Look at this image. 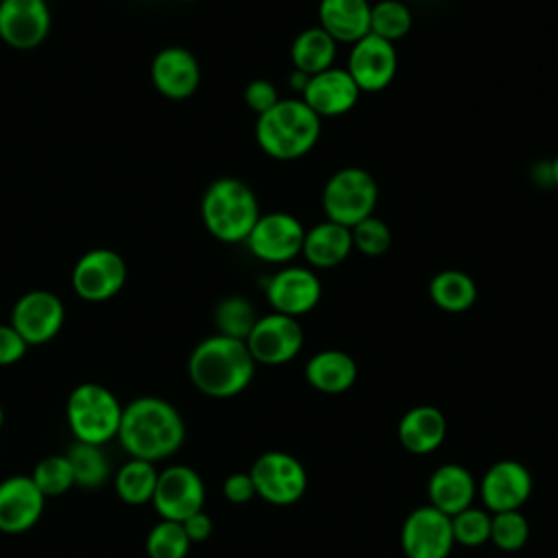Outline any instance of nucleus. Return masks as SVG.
Here are the masks:
<instances>
[{
  "label": "nucleus",
  "instance_id": "1",
  "mask_svg": "<svg viewBox=\"0 0 558 558\" xmlns=\"http://www.w3.org/2000/svg\"><path fill=\"white\" fill-rule=\"evenodd\" d=\"M116 438L129 458L157 462L181 449L185 423L170 401L161 397H137L122 405Z\"/></svg>",
  "mask_w": 558,
  "mask_h": 558
},
{
  "label": "nucleus",
  "instance_id": "2",
  "mask_svg": "<svg viewBox=\"0 0 558 558\" xmlns=\"http://www.w3.org/2000/svg\"><path fill=\"white\" fill-rule=\"evenodd\" d=\"M255 366L244 340L214 333L192 349L187 375L203 395L227 399L248 388Z\"/></svg>",
  "mask_w": 558,
  "mask_h": 558
},
{
  "label": "nucleus",
  "instance_id": "3",
  "mask_svg": "<svg viewBox=\"0 0 558 558\" xmlns=\"http://www.w3.org/2000/svg\"><path fill=\"white\" fill-rule=\"evenodd\" d=\"M323 120L299 98H281L257 116L255 142L272 159L292 161L307 155L320 137Z\"/></svg>",
  "mask_w": 558,
  "mask_h": 558
},
{
  "label": "nucleus",
  "instance_id": "4",
  "mask_svg": "<svg viewBox=\"0 0 558 558\" xmlns=\"http://www.w3.org/2000/svg\"><path fill=\"white\" fill-rule=\"evenodd\" d=\"M259 203L248 183L235 177H220L209 183L201 201L205 229L220 242H244L259 218Z\"/></svg>",
  "mask_w": 558,
  "mask_h": 558
},
{
  "label": "nucleus",
  "instance_id": "5",
  "mask_svg": "<svg viewBox=\"0 0 558 558\" xmlns=\"http://www.w3.org/2000/svg\"><path fill=\"white\" fill-rule=\"evenodd\" d=\"M65 416L70 432L78 442L102 447L118 436L122 403L102 384L85 381L70 392Z\"/></svg>",
  "mask_w": 558,
  "mask_h": 558
},
{
  "label": "nucleus",
  "instance_id": "6",
  "mask_svg": "<svg viewBox=\"0 0 558 558\" xmlns=\"http://www.w3.org/2000/svg\"><path fill=\"white\" fill-rule=\"evenodd\" d=\"M379 201V185L375 177L360 166H344L336 170L323 185L320 205L325 218L342 227H353L375 214Z\"/></svg>",
  "mask_w": 558,
  "mask_h": 558
},
{
  "label": "nucleus",
  "instance_id": "7",
  "mask_svg": "<svg viewBox=\"0 0 558 558\" xmlns=\"http://www.w3.org/2000/svg\"><path fill=\"white\" fill-rule=\"evenodd\" d=\"M255 495L268 501L270 506H292L296 504L307 488L305 466L286 451H266L262 453L248 471Z\"/></svg>",
  "mask_w": 558,
  "mask_h": 558
},
{
  "label": "nucleus",
  "instance_id": "8",
  "mask_svg": "<svg viewBox=\"0 0 558 558\" xmlns=\"http://www.w3.org/2000/svg\"><path fill=\"white\" fill-rule=\"evenodd\" d=\"M303 238L305 227L294 214L268 211L259 214L244 244L259 262L286 266L301 255Z\"/></svg>",
  "mask_w": 558,
  "mask_h": 558
},
{
  "label": "nucleus",
  "instance_id": "9",
  "mask_svg": "<svg viewBox=\"0 0 558 558\" xmlns=\"http://www.w3.org/2000/svg\"><path fill=\"white\" fill-rule=\"evenodd\" d=\"M244 342L255 364L279 366L301 353L305 333L299 318L270 312L257 318Z\"/></svg>",
  "mask_w": 558,
  "mask_h": 558
},
{
  "label": "nucleus",
  "instance_id": "10",
  "mask_svg": "<svg viewBox=\"0 0 558 558\" xmlns=\"http://www.w3.org/2000/svg\"><path fill=\"white\" fill-rule=\"evenodd\" d=\"M264 294L272 312L299 318L320 303L323 283L310 266L286 264L266 279Z\"/></svg>",
  "mask_w": 558,
  "mask_h": 558
},
{
  "label": "nucleus",
  "instance_id": "11",
  "mask_svg": "<svg viewBox=\"0 0 558 558\" xmlns=\"http://www.w3.org/2000/svg\"><path fill=\"white\" fill-rule=\"evenodd\" d=\"M150 504L168 521H185L205 506V482L192 466L172 464L157 475Z\"/></svg>",
  "mask_w": 558,
  "mask_h": 558
},
{
  "label": "nucleus",
  "instance_id": "12",
  "mask_svg": "<svg viewBox=\"0 0 558 558\" xmlns=\"http://www.w3.org/2000/svg\"><path fill=\"white\" fill-rule=\"evenodd\" d=\"M399 538L405 558H447L456 545L451 517L434 506L414 508L405 517Z\"/></svg>",
  "mask_w": 558,
  "mask_h": 558
},
{
  "label": "nucleus",
  "instance_id": "13",
  "mask_svg": "<svg viewBox=\"0 0 558 558\" xmlns=\"http://www.w3.org/2000/svg\"><path fill=\"white\" fill-rule=\"evenodd\" d=\"M397 68L399 54L395 44L368 33L351 44L344 70L349 72L360 92L373 94L386 89L395 81Z\"/></svg>",
  "mask_w": 558,
  "mask_h": 558
},
{
  "label": "nucleus",
  "instance_id": "14",
  "mask_svg": "<svg viewBox=\"0 0 558 558\" xmlns=\"http://www.w3.org/2000/svg\"><path fill=\"white\" fill-rule=\"evenodd\" d=\"M126 281V264L111 248H92L76 262L72 270L74 292L85 301H107L122 290Z\"/></svg>",
  "mask_w": 558,
  "mask_h": 558
},
{
  "label": "nucleus",
  "instance_id": "15",
  "mask_svg": "<svg viewBox=\"0 0 558 558\" xmlns=\"http://www.w3.org/2000/svg\"><path fill=\"white\" fill-rule=\"evenodd\" d=\"M65 318L63 303L48 290H31L17 299L11 310V327L26 344H44L52 340Z\"/></svg>",
  "mask_w": 558,
  "mask_h": 558
},
{
  "label": "nucleus",
  "instance_id": "16",
  "mask_svg": "<svg viewBox=\"0 0 558 558\" xmlns=\"http://www.w3.org/2000/svg\"><path fill=\"white\" fill-rule=\"evenodd\" d=\"M532 473L517 460H499L486 469L480 482V499L486 510L506 512L521 510L532 495Z\"/></svg>",
  "mask_w": 558,
  "mask_h": 558
},
{
  "label": "nucleus",
  "instance_id": "17",
  "mask_svg": "<svg viewBox=\"0 0 558 558\" xmlns=\"http://www.w3.org/2000/svg\"><path fill=\"white\" fill-rule=\"evenodd\" d=\"M50 31V11L46 0H2L0 39L17 50L37 48Z\"/></svg>",
  "mask_w": 558,
  "mask_h": 558
},
{
  "label": "nucleus",
  "instance_id": "18",
  "mask_svg": "<svg viewBox=\"0 0 558 558\" xmlns=\"http://www.w3.org/2000/svg\"><path fill=\"white\" fill-rule=\"evenodd\" d=\"M360 96H362V92L357 89V85L353 83L349 72L344 68L331 65V68L310 76L307 85L299 98L320 120H325V118H340V116L349 113L357 105Z\"/></svg>",
  "mask_w": 558,
  "mask_h": 558
},
{
  "label": "nucleus",
  "instance_id": "19",
  "mask_svg": "<svg viewBox=\"0 0 558 558\" xmlns=\"http://www.w3.org/2000/svg\"><path fill=\"white\" fill-rule=\"evenodd\" d=\"M46 497L31 475H11L0 482V532L22 534L31 530L41 512Z\"/></svg>",
  "mask_w": 558,
  "mask_h": 558
},
{
  "label": "nucleus",
  "instance_id": "20",
  "mask_svg": "<svg viewBox=\"0 0 558 558\" xmlns=\"http://www.w3.org/2000/svg\"><path fill=\"white\" fill-rule=\"evenodd\" d=\"M150 81L161 96L185 100L198 89L201 65L187 48L168 46L155 54L150 63Z\"/></svg>",
  "mask_w": 558,
  "mask_h": 558
},
{
  "label": "nucleus",
  "instance_id": "21",
  "mask_svg": "<svg viewBox=\"0 0 558 558\" xmlns=\"http://www.w3.org/2000/svg\"><path fill=\"white\" fill-rule=\"evenodd\" d=\"M475 495L477 486L471 471L456 462L440 464L427 480L429 506L445 512L447 517H453L473 506Z\"/></svg>",
  "mask_w": 558,
  "mask_h": 558
},
{
  "label": "nucleus",
  "instance_id": "22",
  "mask_svg": "<svg viewBox=\"0 0 558 558\" xmlns=\"http://www.w3.org/2000/svg\"><path fill=\"white\" fill-rule=\"evenodd\" d=\"M353 251L351 229L331 220H320L305 229L301 255L312 270H327L340 266Z\"/></svg>",
  "mask_w": 558,
  "mask_h": 558
},
{
  "label": "nucleus",
  "instance_id": "23",
  "mask_svg": "<svg viewBox=\"0 0 558 558\" xmlns=\"http://www.w3.org/2000/svg\"><path fill=\"white\" fill-rule=\"evenodd\" d=\"M318 26L336 44H355L368 35L371 2L368 0H320Z\"/></svg>",
  "mask_w": 558,
  "mask_h": 558
},
{
  "label": "nucleus",
  "instance_id": "24",
  "mask_svg": "<svg viewBox=\"0 0 558 558\" xmlns=\"http://www.w3.org/2000/svg\"><path fill=\"white\" fill-rule=\"evenodd\" d=\"M397 436L405 451L414 456L432 453L445 442L447 418L434 405H414L401 416Z\"/></svg>",
  "mask_w": 558,
  "mask_h": 558
},
{
  "label": "nucleus",
  "instance_id": "25",
  "mask_svg": "<svg viewBox=\"0 0 558 558\" xmlns=\"http://www.w3.org/2000/svg\"><path fill=\"white\" fill-rule=\"evenodd\" d=\"M307 384L325 395L347 392L357 379L355 360L340 349H323L305 364Z\"/></svg>",
  "mask_w": 558,
  "mask_h": 558
},
{
  "label": "nucleus",
  "instance_id": "26",
  "mask_svg": "<svg viewBox=\"0 0 558 558\" xmlns=\"http://www.w3.org/2000/svg\"><path fill=\"white\" fill-rule=\"evenodd\" d=\"M336 52L338 44L318 24L303 28L290 44L292 68L307 76L331 68Z\"/></svg>",
  "mask_w": 558,
  "mask_h": 558
},
{
  "label": "nucleus",
  "instance_id": "27",
  "mask_svg": "<svg viewBox=\"0 0 558 558\" xmlns=\"http://www.w3.org/2000/svg\"><path fill=\"white\" fill-rule=\"evenodd\" d=\"M427 294L438 310L449 314H462L475 303L477 286L473 277L464 270L445 268L429 279Z\"/></svg>",
  "mask_w": 558,
  "mask_h": 558
},
{
  "label": "nucleus",
  "instance_id": "28",
  "mask_svg": "<svg viewBox=\"0 0 558 558\" xmlns=\"http://www.w3.org/2000/svg\"><path fill=\"white\" fill-rule=\"evenodd\" d=\"M159 471L155 469V462L129 458L113 477L116 495L129 504V506H142L153 499L155 486H157Z\"/></svg>",
  "mask_w": 558,
  "mask_h": 558
},
{
  "label": "nucleus",
  "instance_id": "29",
  "mask_svg": "<svg viewBox=\"0 0 558 558\" xmlns=\"http://www.w3.org/2000/svg\"><path fill=\"white\" fill-rule=\"evenodd\" d=\"M65 456H68L70 466H72L74 486L96 490L107 482L109 460L102 453L100 445H87V442L74 440L72 447L65 451Z\"/></svg>",
  "mask_w": 558,
  "mask_h": 558
},
{
  "label": "nucleus",
  "instance_id": "30",
  "mask_svg": "<svg viewBox=\"0 0 558 558\" xmlns=\"http://www.w3.org/2000/svg\"><path fill=\"white\" fill-rule=\"evenodd\" d=\"M257 318L259 316H257L253 303L240 294H231V296L222 299L214 310V323L218 329L216 333L229 336L235 340H246V336L251 333Z\"/></svg>",
  "mask_w": 558,
  "mask_h": 558
},
{
  "label": "nucleus",
  "instance_id": "31",
  "mask_svg": "<svg viewBox=\"0 0 558 558\" xmlns=\"http://www.w3.org/2000/svg\"><path fill=\"white\" fill-rule=\"evenodd\" d=\"M412 28V13L401 0H379L371 4L368 33L390 44L403 39Z\"/></svg>",
  "mask_w": 558,
  "mask_h": 558
},
{
  "label": "nucleus",
  "instance_id": "32",
  "mask_svg": "<svg viewBox=\"0 0 558 558\" xmlns=\"http://www.w3.org/2000/svg\"><path fill=\"white\" fill-rule=\"evenodd\" d=\"M192 543L179 521L161 519L146 536L148 558H185Z\"/></svg>",
  "mask_w": 558,
  "mask_h": 558
},
{
  "label": "nucleus",
  "instance_id": "33",
  "mask_svg": "<svg viewBox=\"0 0 558 558\" xmlns=\"http://www.w3.org/2000/svg\"><path fill=\"white\" fill-rule=\"evenodd\" d=\"M31 477L37 484V488L44 493V497H59L74 486L72 466L65 453L41 458L35 464Z\"/></svg>",
  "mask_w": 558,
  "mask_h": 558
},
{
  "label": "nucleus",
  "instance_id": "34",
  "mask_svg": "<svg viewBox=\"0 0 558 558\" xmlns=\"http://www.w3.org/2000/svg\"><path fill=\"white\" fill-rule=\"evenodd\" d=\"M530 538V523L521 510L495 512L490 517V543L501 551H517Z\"/></svg>",
  "mask_w": 558,
  "mask_h": 558
},
{
  "label": "nucleus",
  "instance_id": "35",
  "mask_svg": "<svg viewBox=\"0 0 558 558\" xmlns=\"http://www.w3.org/2000/svg\"><path fill=\"white\" fill-rule=\"evenodd\" d=\"M351 242L353 248L364 257H381L392 244V231L386 220L373 214L351 227Z\"/></svg>",
  "mask_w": 558,
  "mask_h": 558
},
{
  "label": "nucleus",
  "instance_id": "36",
  "mask_svg": "<svg viewBox=\"0 0 558 558\" xmlns=\"http://www.w3.org/2000/svg\"><path fill=\"white\" fill-rule=\"evenodd\" d=\"M490 517L486 510L469 506L451 517L453 541L464 547H480L490 541Z\"/></svg>",
  "mask_w": 558,
  "mask_h": 558
},
{
  "label": "nucleus",
  "instance_id": "37",
  "mask_svg": "<svg viewBox=\"0 0 558 558\" xmlns=\"http://www.w3.org/2000/svg\"><path fill=\"white\" fill-rule=\"evenodd\" d=\"M279 100H281L279 92H277L275 83H270L268 78H253L244 87V102L257 116H262L264 111L275 107Z\"/></svg>",
  "mask_w": 558,
  "mask_h": 558
},
{
  "label": "nucleus",
  "instance_id": "38",
  "mask_svg": "<svg viewBox=\"0 0 558 558\" xmlns=\"http://www.w3.org/2000/svg\"><path fill=\"white\" fill-rule=\"evenodd\" d=\"M26 349V340L11 327V323L0 325V366H9L22 360Z\"/></svg>",
  "mask_w": 558,
  "mask_h": 558
},
{
  "label": "nucleus",
  "instance_id": "39",
  "mask_svg": "<svg viewBox=\"0 0 558 558\" xmlns=\"http://www.w3.org/2000/svg\"><path fill=\"white\" fill-rule=\"evenodd\" d=\"M222 493L231 504H246L255 497V486L248 473H231L222 484Z\"/></svg>",
  "mask_w": 558,
  "mask_h": 558
},
{
  "label": "nucleus",
  "instance_id": "40",
  "mask_svg": "<svg viewBox=\"0 0 558 558\" xmlns=\"http://www.w3.org/2000/svg\"><path fill=\"white\" fill-rule=\"evenodd\" d=\"M190 543H203L211 536V530H214V521L209 514H205L203 510L194 512L192 517H187L185 521H181Z\"/></svg>",
  "mask_w": 558,
  "mask_h": 558
},
{
  "label": "nucleus",
  "instance_id": "41",
  "mask_svg": "<svg viewBox=\"0 0 558 558\" xmlns=\"http://www.w3.org/2000/svg\"><path fill=\"white\" fill-rule=\"evenodd\" d=\"M307 74H303V72H299V70H294L292 68V74H290V87H292V92H296L299 96L303 94V89H305V85H307Z\"/></svg>",
  "mask_w": 558,
  "mask_h": 558
},
{
  "label": "nucleus",
  "instance_id": "42",
  "mask_svg": "<svg viewBox=\"0 0 558 558\" xmlns=\"http://www.w3.org/2000/svg\"><path fill=\"white\" fill-rule=\"evenodd\" d=\"M549 179H551V183L558 187V155H556L554 161L549 163Z\"/></svg>",
  "mask_w": 558,
  "mask_h": 558
},
{
  "label": "nucleus",
  "instance_id": "43",
  "mask_svg": "<svg viewBox=\"0 0 558 558\" xmlns=\"http://www.w3.org/2000/svg\"><path fill=\"white\" fill-rule=\"evenodd\" d=\"M2 423H4V410H2V403H0V429H2Z\"/></svg>",
  "mask_w": 558,
  "mask_h": 558
},
{
  "label": "nucleus",
  "instance_id": "44",
  "mask_svg": "<svg viewBox=\"0 0 558 558\" xmlns=\"http://www.w3.org/2000/svg\"><path fill=\"white\" fill-rule=\"evenodd\" d=\"M183 2H196V0H183Z\"/></svg>",
  "mask_w": 558,
  "mask_h": 558
},
{
  "label": "nucleus",
  "instance_id": "45",
  "mask_svg": "<svg viewBox=\"0 0 558 558\" xmlns=\"http://www.w3.org/2000/svg\"><path fill=\"white\" fill-rule=\"evenodd\" d=\"M0 2H2V0H0Z\"/></svg>",
  "mask_w": 558,
  "mask_h": 558
}]
</instances>
